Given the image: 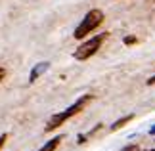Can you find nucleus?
Returning a JSON list of instances; mask_svg holds the SVG:
<instances>
[{"label": "nucleus", "instance_id": "f257e3e1", "mask_svg": "<svg viewBox=\"0 0 155 151\" xmlns=\"http://www.w3.org/2000/svg\"><path fill=\"white\" fill-rule=\"evenodd\" d=\"M90 101H92V96H90V94H86V96H82V98H79V100H77L73 105L67 107L65 111L54 115V117L48 120V124H46V128H44V130H46V132H52V130L59 128V126H61V124L65 123V120H69L71 117H75L77 113H81V111L84 109V107H86L88 103H90Z\"/></svg>", "mask_w": 155, "mask_h": 151}, {"label": "nucleus", "instance_id": "f03ea898", "mask_svg": "<svg viewBox=\"0 0 155 151\" xmlns=\"http://www.w3.org/2000/svg\"><path fill=\"white\" fill-rule=\"evenodd\" d=\"M102 21H104V11L102 10H90L88 14L84 15V19L81 21V25L75 29V38H84L88 33H92V31H96V29L102 25Z\"/></svg>", "mask_w": 155, "mask_h": 151}, {"label": "nucleus", "instance_id": "7ed1b4c3", "mask_svg": "<svg viewBox=\"0 0 155 151\" xmlns=\"http://www.w3.org/2000/svg\"><path fill=\"white\" fill-rule=\"evenodd\" d=\"M105 38H107V34L102 33V34H98V37H94V38L86 40V42H82V44L75 50V54H73L75 59H79V61H84V59L92 57L94 54H96L100 48H102V44H104Z\"/></svg>", "mask_w": 155, "mask_h": 151}, {"label": "nucleus", "instance_id": "20e7f679", "mask_svg": "<svg viewBox=\"0 0 155 151\" xmlns=\"http://www.w3.org/2000/svg\"><path fill=\"white\" fill-rule=\"evenodd\" d=\"M48 67H50V63H48V61H40V63H37V65H35V67L31 69V75H29V82H35L40 75H44L46 71H48Z\"/></svg>", "mask_w": 155, "mask_h": 151}, {"label": "nucleus", "instance_id": "39448f33", "mask_svg": "<svg viewBox=\"0 0 155 151\" xmlns=\"http://www.w3.org/2000/svg\"><path fill=\"white\" fill-rule=\"evenodd\" d=\"M61 140H63V136H58V138H52L50 142H46L42 147H40L38 151H56L58 149V146L61 143Z\"/></svg>", "mask_w": 155, "mask_h": 151}, {"label": "nucleus", "instance_id": "423d86ee", "mask_svg": "<svg viewBox=\"0 0 155 151\" xmlns=\"http://www.w3.org/2000/svg\"><path fill=\"white\" fill-rule=\"evenodd\" d=\"M134 119V115H127V117H123V119H119L117 123H113L111 124V132H115V130H119V128H123L127 123H130V120Z\"/></svg>", "mask_w": 155, "mask_h": 151}, {"label": "nucleus", "instance_id": "0eeeda50", "mask_svg": "<svg viewBox=\"0 0 155 151\" xmlns=\"http://www.w3.org/2000/svg\"><path fill=\"white\" fill-rule=\"evenodd\" d=\"M136 42V37H124V44L130 46V44H134Z\"/></svg>", "mask_w": 155, "mask_h": 151}, {"label": "nucleus", "instance_id": "6e6552de", "mask_svg": "<svg viewBox=\"0 0 155 151\" xmlns=\"http://www.w3.org/2000/svg\"><path fill=\"white\" fill-rule=\"evenodd\" d=\"M121 151H140L138 146H127V147H123Z\"/></svg>", "mask_w": 155, "mask_h": 151}, {"label": "nucleus", "instance_id": "1a4fd4ad", "mask_svg": "<svg viewBox=\"0 0 155 151\" xmlns=\"http://www.w3.org/2000/svg\"><path fill=\"white\" fill-rule=\"evenodd\" d=\"M6 140H8V134H2V136H0V149L4 147V143H6Z\"/></svg>", "mask_w": 155, "mask_h": 151}, {"label": "nucleus", "instance_id": "9d476101", "mask_svg": "<svg viewBox=\"0 0 155 151\" xmlns=\"http://www.w3.org/2000/svg\"><path fill=\"white\" fill-rule=\"evenodd\" d=\"M4 77H6V69H2V67H0V80H2Z\"/></svg>", "mask_w": 155, "mask_h": 151}, {"label": "nucleus", "instance_id": "9b49d317", "mask_svg": "<svg viewBox=\"0 0 155 151\" xmlns=\"http://www.w3.org/2000/svg\"><path fill=\"white\" fill-rule=\"evenodd\" d=\"M151 84H155V77H151L150 80H147V86H151Z\"/></svg>", "mask_w": 155, "mask_h": 151}, {"label": "nucleus", "instance_id": "f8f14e48", "mask_svg": "<svg viewBox=\"0 0 155 151\" xmlns=\"http://www.w3.org/2000/svg\"><path fill=\"white\" fill-rule=\"evenodd\" d=\"M150 132H151V134H155V126H153V128H151V130H150Z\"/></svg>", "mask_w": 155, "mask_h": 151}, {"label": "nucleus", "instance_id": "ddd939ff", "mask_svg": "<svg viewBox=\"0 0 155 151\" xmlns=\"http://www.w3.org/2000/svg\"><path fill=\"white\" fill-rule=\"evenodd\" d=\"M151 151H155V149H151Z\"/></svg>", "mask_w": 155, "mask_h": 151}]
</instances>
